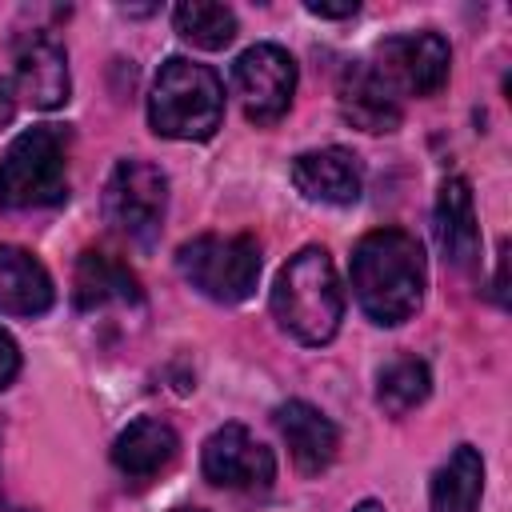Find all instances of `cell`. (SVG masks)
Here are the masks:
<instances>
[{
  "instance_id": "1",
  "label": "cell",
  "mask_w": 512,
  "mask_h": 512,
  "mask_svg": "<svg viewBox=\"0 0 512 512\" xmlns=\"http://www.w3.org/2000/svg\"><path fill=\"white\" fill-rule=\"evenodd\" d=\"M348 276L356 304L372 324L384 328L404 324L424 304V288H428L424 248L404 228H376L360 236L348 260Z\"/></svg>"
},
{
  "instance_id": "2",
  "label": "cell",
  "mask_w": 512,
  "mask_h": 512,
  "mask_svg": "<svg viewBox=\"0 0 512 512\" xmlns=\"http://www.w3.org/2000/svg\"><path fill=\"white\" fill-rule=\"evenodd\" d=\"M272 316L300 344H328L344 320V288L320 244L300 248L272 284Z\"/></svg>"
},
{
  "instance_id": "4",
  "label": "cell",
  "mask_w": 512,
  "mask_h": 512,
  "mask_svg": "<svg viewBox=\"0 0 512 512\" xmlns=\"http://www.w3.org/2000/svg\"><path fill=\"white\" fill-rule=\"evenodd\" d=\"M68 200V144L56 124H40L20 132L0 156V204L28 212V208H56Z\"/></svg>"
},
{
  "instance_id": "17",
  "label": "cell",
  "mask_w": 512,
  "mask_h": 512,
  "mask_svg": "<svg viewBox=\"0 0 512 512\" xmlns=\"http://www.w3.org/2000/svg\"><path fill=\"white\" fill-rule=\"evenodd\" d=\"M140 280L128 264L108 252H80L72 272V300L76 308H104V304H140Z\"/></svg>"
},
{
  "instance_id": "12",
  "label": "cell",
  "mask_w": 512,
  "mask_h": 512,
  "mask_svg": "<svg viewBox=\"0 0 512 512\" xmlns=\"http://www.w3.org/2000/svg\"><path fill=\"white\" fill-rule=\"evenodd\" d=\"M336 104H340V116L360 132H396L404 120L400 96L372 64H348L340 72Z\"/></svg>"
},
{
  "instance_id": "18",
  "label": "cell",
  "mask_w": 512,
  "mask_h": 512,
  "mask_svg": "<svg viewBox=\"0 0 512 512\" xmlns=\"http://www.w3.org/2000/svg\"><path fill=\"white\" fill-rule=\"evenodd\" d=\"M480 496H484V456L472 444H460L432 476L428 512H480Z\"/></svg>"
},
{
  "instance_id": "23",
  "label": "cell",
  "mask_w": 512,
  "mask_h": 512,
  "mask_svg": "<svg viewBox=\"0 0 512 512\" xmlns=\"http://www.w3.org/2000/svg\"><path fill=\"white\" fill-rule=\"evenodd\" d=\"M12 116H16V88L8 80H0V132L12 124Z\"/></svg>"
},
{
  "instance_id": "5",
  "label": "cell",
  "mask_w": 512,
  "mask_h": 512,
  "mask_svg": "<svg viewBox=\"0 0 512 512\" xmlns=\"http://www.w3.org/2000/svg\"><path fill=\"white\" fill-rule=\"evenodd\" d=\"M176 268L180 276L204 292L216 304H240L256 292L260 280V244L256 236H216L204 232L188 244H180L176 252Z\"/></svg>"
},
{
  "instance_id": "14",
  "label": "cell",
  "mask_w": 512,
  "mask_h": 512,
  "mask_svg": "<svg viewBox=\"0 0 512 512\" xmlns=\"http://www.w3.org/2000/svg\"><path fill=\"white\" fill-rule=\"evenodd\" d=\"M436 240L448 264L472 268L480 256V224L472 208V188L464 176H448L436 196Z\"/></svg>"
},
{
  "instance_id": "7",
  "label": "cell",
  "mask_w": 512,
  "mask_h": 512,
  "mask_svg": "<svg viewBox=\"0 0 512 512\" xmlns=\"http://www.w3.org/2000/svg\"><path fill=\"white\" fill-rule=\"evenodd\" d=\"M232 88L248 120L276 124L296 96V60L280 44H252L232 64Z\"/></svg>"
},
{
  "instance_id": "6",
  "label": "cell",
  "mask_w": 512,
  "mask_h": 512,
  "mask_svg": "<svg viewBox=\"0 0 512 512\" xmlns=\"http://www.w3.org/2000/svg\"><path fill=\"white\" fill-rule=\"evenodd\" d=\"M164 212H168V176L140 156L120 160L104 184V220L128 240L152 244L160 236Z\"/></svg>"
},
{
  "instance_id": "15",
  "label": "cell",
  "mask_w": 512,
  "mask_h": 512,
  "mask_svg": "<svg viewBox=\"0 0 512 512\" xmlns=\"http://www.w3.org/2000/svg\"><path fill=\"white\" fill-rule=\"evenodd\" d=\"M56 300L48 268L16 244H0V316H40Z\"/></svg>"
},
{
  "instance_id": "24",
  "label": "cell",
  "mask_w": 512,
  "mask_h": 512,
  "mask_svg": "<svg viewBox=\"0 0 512 512\" xmlns=\"http://www.w3.org/2000/svg\"><path fill=\"white\" fill-rule=\"evenodd\" d=\"M352 512H384V504H380V500H360Z\"/></svg>"
},
{
  "instance_id": "19",
  "label": "cell",
  "mask_w": 512,
  "mask_h": 512,
  "mask_svg": "<svg viewBox=\"0 0 512 512\" xmlns=\"http://www.w3.org/2000/svg\"><path fill=\"white\" fill-rule=\"evenodd\" d=\"M172 24H176L180 40H188L192 48H204V52L228 48L236 40V32H240L236 12L228 4H208V0H184V4H176Z\"/></svg>"
},
{
  "instance_id": "8",
  "label": "cell",
  "mask_w": 512,
  "mask_h": 512,
  "mask_svg": "<svg viewBox=\"0 0 512 512\" xmlns=\"http://www.w3.org/2000/svg\"><path fill=\"white\" fill-rule=\"evenodd\" d=\"M204 480L228 492H268L276 480V456L268 444H260L244 424H224L204 440L200 452Z\"/></svg>"
},
{
  "instance_id": "20",
  "label": "cell",
  "mask_w": 512,
  "mask_h": 512,
  "mask_svg": "<svg viewBox=\"0 0 512 512\" xmlns=\"http://www.w3.org/2000/svg\"><path fill=\"white\" fill-rule=\"evenodd\" d=\"M432 392V372L424 360L416 356H400L392 360L388 368H380L376 376V404L388 412V416H404L412 412L416 404H424Z\"/></svg>"
},
{
  "instance_id": "9",
  "label": "cell",
  "mask_w": 512,
  "mask_h": 512,
  "mask_svg": "<svg viewBox=\"0 0 512 512\" xmlns=\"http://www.w3.org/2000/svg\"><path fill=\"white\" fill-rule=\"evenodd\" d=\"M392 92H408V96H432L444 88L448 68H452V48L440 32H404V36H388L376 48V64H372Z\"/></svg>"
},
{
  "instance_id": "21",
  "label": "cell",
  "mask_w": 512,
  "mask_h": 512,
  "mask_svg": "<svg viewBox=\"0 0 512 512\" xmlns=\"http://www.w3.org/2000/svg\"><path fill=\"white\" fill-rule=\"evenodd\" d=\"M16 372H20V348H16V340L0 328V392L16 380Z\"/></svg>"
},
{
  "instance_id": "3",
  "label": "cell",
  "mask_w": 512,
  "mask_h": 512,
  "mask_svg": "<svg viewBox=\"0 0 512 512\" xmlns=\"http://www.w3.org/2000/svg\"><path fill=\"white\" fill-rule=\"evenodd\" d=\"M224 120V84L208 64L172 56L148 92V124L168 140H208Z\"/></svg>"
},
{
  "instance_id": "22",
  "label": "cell",
  "mask_w": 512,
  "mask_h": 512,
  "mask_svg": "<svg viewBox=\"0 0 512 512\" xmlns=\"http://www.w3.org/2000/svg\"><path fill=\"white\" fill-rule=\"evenodd\" d=\"M304 8H308L312 16H324V20H340V16H356V8H360V4H356V0H344V4H316V0H308Z\"/></svg>"
},
{
  "instance_id": "11",
  "label": "cell",
  "mask_w": 512,
  "mask_h": 512,
  "mask_svg": "<svg viewBox=\"0 0 512 512\" xmlns=\"http://www.w3.org/2000/svg\"><path fill=\"white\" fill-rule=\"evenodd\" d=\"M16 92L40 112H52V108L68 104L72 76H68V52H64L60 40H52L48 32H32L28 40H20V48H16Z\"/></svg>"
},
{
  "instance_id": "25",
  "label": "cell",
  "mask_w": 512,
  "mask_h": 512,
  "mask_svg": "<svg viewBox=\"0 0 512 512\" xmlns=\"http://www.w3.org/2000/svg\"><path fill=\"white\" fill-rule=\"evenodd\" d=\"M172 512H200V508H172Z\"/></svg>"
},
{
  "instance_id": "16",
  "label": "cell",
  "mask_w": 512,
  "mask_h": 512,
  "mask_svg": "<svg viewBox=\"0 0 512 512\" xmlns=\"http://www.w3.org/2000/svg\"><path fill=\"white\" fill-rule=\"evenodd\" d=\"M180 452V436L172 424L156 420V416H140L132 420L116 444H112V464L128 476V480H148L156 472H164Z\"/></svg>"
},
{
  "instance_id": "13",
  "label": "cell",
  "mask_w": 512,
  "mask_h": 512,
  "mask_svg": "<svg viewBox=\"0 0 512 512\" xmlns=\"http://www.w3.org/2000/svg\"><path fill=\"white\" fill-rule=\"evenodd\" d=\"M272 420H276V428H280V436L288 444V456H292V464L300 472L316 476V472H324L336 460V452H340V428L316 404H308V400H284Z\"/></svg>"
},
{
  "instance_id": "10",
  "label": "cell",
  "mask_w": 512,
  "mask_h": 512,
  "mask_svg": "<svg viewBox=\"0 0 512 512\" xmlns=\"http://www.w3.org/2000/svg\"><path fill=\"white\" fill-rule=\"evenodd\" d=\"M292 184L312 204H356L364 192V164L348 148H316L292 160Z\"/></svg>"
}]
</instances>
